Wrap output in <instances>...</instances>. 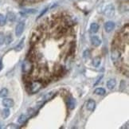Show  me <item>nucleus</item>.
Returning <instances> with one entry per match:
<instances>
[{
    "instance_id": "29",
    "label": "nucleus",
    "mask_w": 129,
    "mask_h": 129,
    "mask_svg": "<svg viewBox=\"0 0 129 129\" xmlns=\"http://www.w3.org/2000/svg\"><path fill=\"white\" fill-rule=\"evenodd\" d=\"M26 1H28V2H33V1H35V0H26Z\"/></svg>"
},
{
    "instance_id": "19",
    "label": "nucleus",
    "mask_w": 129,
    "mask_h": 129,
    "mask_svg": "<svg viewBox=\"0 0 129 129\" xmlns=\"http://www.w3.org/2000/svg\"><path fill=\"white\" fill-rule=\"evenodd\" d=\"M10 116V110L8 109V108H5L2 110V118L6 119L7 118Z\"/></svg>"
},
{
    "instance_id": "26",
    "label": "nucleus",
    "mask_w": 129,
    "mask_h": 129,
    "mask_svg": "<svg viewBox=\"0 0 129 129\" xmlns=\"http://www.w3.org/2000/svg\"><path fill=\"white\" fill-rule=\"evenodd\" d=\"M48 11V7H46V8H45V10H43V11L42 12V13H41L40 14H39V16H38V18H41V17H42V15H44V14L45 13V12H46Z\"/></svg>"
},
{
    "instance_id": "1",
    "label": "nucleus",
    "mask_w": 129,
    "mask_h": 129,
    "mask_svg": "<svg viewBox=\"0 0 129 129\" xmlns=\"http://www.w3.org/2000/svg\"><path fill=\"white\" fill-rule=\"evenodd\" d=\"M42 88V83L41 82V81H33V82L30 84L29 92L30 93H32V94H33V93L38 92Z\"/></svg>"
},
{
    "instance_id": "24",
    "label": "nucleus",
    "mask_w": 129,
    "mask_h": 129,
    "mask_svg": "<svg viewBox=\"0 0 129 129\" xmlns=\"http://www.w3.org/2000/svg\"><path fill=\"white\" fill-rule=\"evenodd\" d=\"M84 57L85 58H88V57H90V51L89 50H85V52H84Z\"/></svg>"
},
{
    "instance_id": "7",
    "label": "nucleus",
    "mask_w": 129,
    "mask_h": 129,
    "mask_svg": "<svg viewBox=\"0 0 129 129\" xmlns=\"http://www.w3.org/2000/svg\"><path fill=\"white\" fill-rule=\"evenodd\" d=\"M91 42L92 44L94 45V46H99L101 44V40L100 39L98 36H96V35H93L91 37Z\"/></svg>"
},
{
    "instance_id": "21",
    "label": "nucleus",
    "mask_w": 129,
    "mask_h": 129,
    "mask_svg": "<svg viewBox=\"0 0 129 129\" xmlns=\"http://www.w3.org/2000/svg\"><path fill=\"white\" fill-rule=\"evenodd\" d=\"M8 95V90L6 88H2V89L0 91V97H5Z\"/></svg>"
},
{
    "instance_id": "28",
    "label": "nucleus",
    "mask_w": 129,
    "mask_h": 129,
    "mask_svg": "<svg viewBox=\"0 0 129 129\" xmlns=\"http://www.w3.org/2000/svg\"><path fill=\"white\" fill-rule=\"evenodd\" d=\"M2 62L1 60H0V71L2 70Z\"/></svg>"
},
{
    "instance_id": "8",
    "label": "nucleus",
    "mask_w": 129,
    "mask_h": 129,
    "mask_svg": "<svg viewBox=\"0 0 129 129\" xmlns=\"http://www.w3.org/2000/svg\"><path fill=\"white\" fill-rule=\"evenodd\" d=\"M96 108V102L95 100H88L87 104H86V108H87L88 111L92 112L93 110L95 109Z\"/></svg>"
},
{
    "instance_id": "2",
    "label": "nucleus",
    "mask_w": 129,
    "mask_h": 129,
    "mask_svg": "<svg viewBox=\"0 0 129 129\" xmlns=\"http://www.w3.org/2000/svg\"><path fill=\"white\" fill-rule=\"evenodd\" d=\"M104 14L108 18H112V17H113L115 14V6L112 4H108L104 8Z\"/></svg>"
},
{
    "instance_id": "5",
    "label": "nucleus",
    "mask_w": 129,
    "mask_h": 129,
    "mask_svg": "<svg viewBox=\"0 0 129 129\" xmlns=\"http://www.w3.org/2000/svg\"><path fill=\"white\" fill-rule=\"evenodd\" d=\"M114 28H115V23L113 22L109 21V22H107L104 24V30L107 33L112 32V31L114 30Z\"/></svg>"
},
{
    "instance_id": "27",
    "label": "nucleus",
    "mask_w": 129,
    "mask_h": 129,
    "mask_svg": "<svg viewBox=\"0 0 129 129\" xmlns=\"http://www.w3.org/2000/svg\"><path fill=\"white\" fill-rule=\"evenodd\" d=\"M11 126H7L6 127V128H16L17 127L16 126H13V124H11Z\"/></svg>"
},
{
    "instance_id": "22",
    "label": "nucleus",
    "mask_w": 129,
    "mask_h": 129,
    "mask_svg": "<svg viewBox=\"0 0 129 129\" xmlns=\"http://www.w3.org/2000/svg\"><path fill=\"white\" fill-rule=\"evenodd\" d=\"M5 42V35L3 33H0V45H3Z\"/></svg>"
},
{
    "instance_id": "20",
    "label": "nucleus",
    "mask_w": 129,
    "mask_h": 129,
    "mask_svg": "<svg viewBox=\"0 0 129 129\" xmlns=\"http://www.w3.org/2000/svg\"><path fill=\"white\" fill-rule=\"evenodd\" d=\"M6 22V18L5 17L3 14H0V26H3Z\"/></svg>"
},
{
    "instance_id": "11",
    "label": "nucleus",
    "mask_w": 129,
    "mask_h": 129,
    "mask_svg": "<svg viewBox=\"0 0 129 129\" xmlns=\"http://www.w3.org/2000/svg\"><path fill=\"white\" fill-rule=\"evenodd\" d=\"M116 81L115 79H111V80H109L107 82V87L110 90L113 89V88L116 87Z\"/></svg>"
},
{
    "instance_id": "17",
    "label": "nucleus",
    "mask_w": 129,
    "mask_h": 129,
    "mask_svg": "<svg viewBox=\"0 0 129 129\" xmlns=\"http://www.w3.org/2000/svg\"><path fill=\"white\" fill-rule=\"evenodd\" d=\"M94 93L97 95H100V96H103L105 94V89L103 88H96L94 91Z\"/></svg>"
},
{
    "instance_id": "25",
    "label": "nucleus",
    "mask_w": 129,
    "mask_h": 129,
    "mask_svg": "<svg viewBox=\"0 0 129 129\" xmlns=\"http://www.w3.org/2000/svg\"><path fill=\"white\" fill-rule=\"evenodd\" d=\"M26 13H29V14H33L36 12V10H33V9H30V10H26Z\"/></svg>"
},
{
    "instance_id": "10",
    "label": "nucleus",
    "mask_w": 129,
    "mask_h": 129,
    "mask_svg": "<svg viewBox=\"0 0 129 129\" xmlns=\"http://www.w3.org/2000/svg\"><path fill=\"white\" fill-rule=\"evenodd\" d=\"M119 56H120V53H119V51L118 49H115L112 52V61H116L117 60L119 59Z\"/></svg>"
},
{
    "instance_id": "12",
    "label": "nucleus",
    "mask_w": 129,
    "mask_h": 129,
    "mask_svg": "<svg viewBox=\"0 0 129 129\" xmlns=\"http://www.w3.org/2000/svg\"><path fill=\"white\" fill-rule=\"evenodd\" d=\"M55 94H56V92H55V91H51V92H47L46 94L43 96V99H44V100H49L50 99H52Z\"/></svg>"
},
{
    "instance_id": "9",
    "label": "nucleus",
    "mask_w": 129,
    "mask_h": 129,
    "mask_svg": "<svg viewBox=\"0 0 129 129\" xmlns=\"http://www.w3.org/2000/svg\"><path fill=\"white\" fill-rule=\"evenodd\" d=\"M75 105H76V101H75V99L73 97H69L68 100H67V106L69 109H73L75 108Z\"/></svg>"
},
{
    "instance_id": "16",
    "label": "nucleus",
    "mask_w": 129,
    "mask_h": 129,
    "mask_svg": "<svg viewBox=\"0 0 129 129\" xmlns=\"http://www.w3.org/2000/svg\"><path fill=\"white\" fill-rule=\"evenodd\" d=\"M100 62H101V58H100V57H96L93 58L92 65L94 67H98L100 64Z\"/></svg>"
},
{
    "instance_id": "30",
    "label": "nucleus",
    "mask_w": 129,
    "mask_h": 129,
    "mask_svg": "<svg viewBox=\"0 0 129 129\" xmlns=\"http://www.w3.org/2000/svg\"><path fill=\"white\" fill-rule=\"evenodd\" d=\"M0 128H1V124H0Z\"/></svg>"
},
{
    "instance_id": "18",
    "label": "nucleus",
    "mask_w": 129,
    "mask_h": 129,
    "mask_svg": "<svg viewBox=\"0 0 129 129\" xmlns=\"http://www.w3.org/2000/svg\"><path fill=\"white\" fill-rule=\"evenodd\" d=\"M27 120V117H26V115H21L20 116L18 117V122L20 124H23L26 123V121Z\"/></svg>"
},
{
    "instance_id": "4",
    "label": "nucleus",
    "mask_w": 129,
    "mask_h": 129,
    "mask_svg": "<svg viewBox=\"0 0 129 129\" xmlns=\"http://www.w3.org/2000/svg\"><path fill=\"white\" fill-rule=\"evenodd\" d=\"M24 29H25V23H24V22H20L16 26L15 28V34L17 37H19V36L22 35V33L24 31Z\"/></svg>"
},
{
    "instance_id": "6",
    "label": "nucleus",
    "mask_w": 129,
    "mask_h": 129,
    "mask_svg": "<svg viewBox=\"0 0 129 129\" xmlns=\"http://www.w3.org/2000/svg\"><path fill=\"white\" fill-rule=\"evenodd\" d=\"M2 104H3L4 107L8 108H12L14 106V102L11 98H5V99L2 100Z\"/></svg>"
},
{
    "instance_id": "3",
    "label": "nucleus",
    "mask_w": 129,
    "mask_h": 129,
    "mask_svg": "<svg viewBox=\"0 0 129 129\" xmlns=\"http://www.w3.org/2000/svg\"><path fill=\"white\" fill-rule=\"evenodd\" d=\"M22 72L25 73H28L32 70L33 65L32 63L30 60H25L22 63Z\"/></svg>"
},
{
    "instance_id": "23",
    "label": "nucleus",
    "mask_w": 129,
    "mask_h": 129,
    "mask_svg": "<svg viewBox=\"0 0 129 129\" xmlns=\"http://www.w3.org/2000/svg\"><path fill=\"white\" fill-rule=\"evenodd\" d=\"M5 40H6V44L8 45L10 44L11 42H12V40H13V38H12V35L11 34H9V35H7V37L6 38H5Z\"/></svg>"
},
{
    "instance_id": "14",
    "label": "nucleus",
    "mask_w": 129,
    "mask_h": 129,
    "mask_svg": "<svg viewBox=\"0 0 129 129\" xmlns=\"http://www.w3.org/2000/svg\"><path fill=\"white\" fill-rule=\"evenodd\" d=\"M6 19L11 22H13L15 21L16 19V15L14 14L13 12H8L7 13V16H6Z\"/></svg>"
},
{
    "instance_id": "13",
    "label": "nucleus",
    "mask_w": 129,
    "mask_h": 129,
    "mask_svg": "<svg viewBox=\"0 0 129 129\" xmlns=\"http://www.w3.org/2000/svg\"><path fill=\"white\" fill-rule=\"evenodd\" d=\"M24 42H25V38H23L22 39L19 43L18 45H16L15 48H14V49H15V51H21L22 49H23V46H24Z\"/></svg>"
},
{
    "instance_id": "15",
    "label": "nucleus",
    "mask_w": 129,
    "mask_h": 129,
    "mask_svg": "<svg viewBox=\"0 0 129 129\" xmlns=\"http://www.w3.org/2000/svg\"><path fill=\"white\" fill-rule=\"evenodd\" d=\"M99 25H98L97 23H95V22H93L91 24V26H90V31H91V33H97L98 30H99Z\"/></svg>"
}]
</instances>
